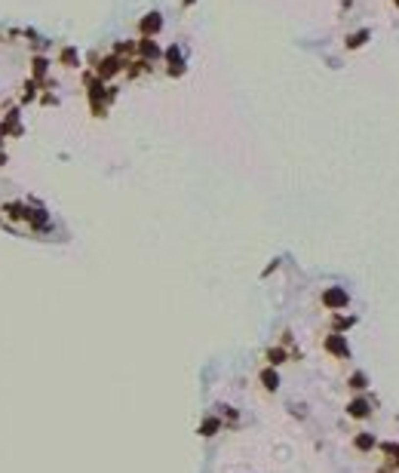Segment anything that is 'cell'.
<instances>
[{
	"instance_id": "1",
	"label": "cell",
	"mask_w": 399,
	"mask_h": 473,
	"mask_svg": "<svg viewBox=\"0 0 399 473\" xmlns=\"http://www.w3.org/2000/svg\"><path fill=\"white\" fill-rule=\"evenodd\" d=\"M89 62H93V71H95V77L101 80V83L111 80V77H117L120 71H126V65H129V62H123L120 55H114V52L111 55H93Z\"/></svg>"
},
{
	"instance_id": "2",
	"label": "cell",
	"mask_w": 399,
	"mask_h": 473,
	"mask_svg": "<svg viewBox=\"0 0 399 473\" xmlns=\"http://www.w3.org/2000/svg\"><path fill=\"white\" fill-rule=\"evenodd\" d=\"M163 59H166V74L169 77H181V74H185V52H181V46L178 43H172V46H169V50L163 52Z\"/></svg>"
},
{
	"instance_id": "3",
	"label": "cell",
	"mask_w": 399,
	"mask_h": 473,
	"mask_svg": "<svg viewBox=\"0 0 399 473\" xmlns=\"http://www.w3.org/2000/svg\"><path fill=\"white\" fill-rule=\"evenodd\" d=\"M160 31H163V16H160L157 9L139 19V34H141V37H157Z\"/></svg>"
},
{
	"instance_id": "4",
	"label": "cell",
	"mask_w": 399,
	"mask_h": 473,
	"mask_svg": "<svg viewBox=\"0 0 399 473\" xmlns=\"http://www.w3.org/2000/svg\"><path fill=\"white\" fill-rule=\"evenodd\" d=\"M347 301H350V295L341 289V286H329V289L323 292V304H326L329 310H341V307H347Z\"/></svg>"
},
{
	"instance_id": "5",
	"label": "cell",
	"mask_w": 399,
	"mask_h": 473,
	"mask_svg": "<svg viewBox=\"0 0 399 473\" xmlns=\"http://www.w3.org/2000/svg\"><path fill=\"white\" fill-rule=\"evenodd\" d=\"M323 344H326V350L332 356H338V360H347V356H350V348H347V341H344L341 332H338V335H329Z\"/></svg>"
},
{
	"instance_id": "6",
	"label": "cell",
	"mask_w": 399,
	"mask_h": 473,
	"mask_svg": "<svg viewBox=\"0 0 399 473\" xmlns=\"http://www.w3.org/2000/svg\"><path fill=\"white\" fill-rule=\"evenodd\" d=\"M139 59H144V62L163 59V50L154 43V37H141V40H139Z\"/></svg>"
},
{
	"instance_id": "7",
	"label": "cell",
	"mask_w": 399,
	"mask_h": 473,
	"mask_svg": "<svg viewBox=\"0 0 399 473\" xmlns=\"http://www.w3.org/2000/svg\"><path fill=\"white\" fill-rule=\"evenodd\" d=\"M25 222H28L34 230H47V227H49V212L43 209V206H37V209H34V206H28Z\"/></svg>"
},
{
	"instance_id": "8",
	"label": "cell",
	"mask_w": 399,
	"mask_h": 473,
	"mask_svg": "<svg viewBox=\"0 0 399 473\" xmlns=\"http://www.w3.org/2000/svg\"><path fill=\"white\" fill-rule=\"evenodd\" d=\"M47 74H49V59H47V55H34V59H31V80L43 83Z\"/></svg>"
},
{
	"instance_id": "9",
	"label": "cell",
	"mask_w": 399,
	"mask_h": 473,
	"mask_svg": "<svg viewBox=\"0 0 399 473\" xmlns=\"http://www.w3.org/2000/svg\"><path fill=\"white\" fill-rule=\"evenodd\" d=\"M114 55H120L123 62H129V55H139V40H120V43H114Z\"/></svg>"
},
{
	"instance_id": "10",
	"label": "cell",
	"mask_w": 399,
	"mask_h": 473,
	"mask_svg": "<svg viewBox=\"0 0 399 473\" xmlns=\"http://www.w3.org/2000/svg\"><path fill=\"white\" fill-rule=\"evenodd\" d=\"M347 415H350V418H369V415H372V406H369V399H362V397L350 399V406H347Z\"/></svg>"
},
{
	"instance_id": "11",
	"label": "cell",
	"mask_w": 399,
	"mask_h": 473,
	"mask_svg": "<svg viewBox=\"0 0 399 473\" xmlns=\"http://www.w3.org/2000/svg\"><path fill=\"white\" fill-rule=\"evenodd\" d=\"M0 212H6L9 222H25L28 206H25V203H3V209H0Z\"/></svg>"
},
{
	"instance_id": "12",
	"label": "cell",
	"mask_w": 399,
	"mask_h": 473,
	"mask_svg": "<svg viewBox=\"0 0 399 473\" xmlns=\"http://www.w3.org/2000/svg\"><path fill=\"white\" fill-rule=\"evenodd\" d=\"M59 65H65V68H80V52L74 50V46H62V50H59Z\"/></svg>"
},
{
	"instance_id": "13",
	"label": "cell",
	"mask_w": 399,
	"mask_h": 473,
	"mask_svg": "<svg viewBox=\"0 0 399 473\" xmlns=\"http://www.w3.org/2000/svg\"><path fill=\"white\" fill-rule=\"evenodd\" d=\"M369 37H372V31L369 28H362V31H353V34H347V50H359V46H366L369 43Z\"/></svg>"
},
{
	"instance_id": "14",
	"label": "cell",
	"mask_w": 399,
	"mask_h": 473,
	"mask_svg": "<svg viewBox=\"0 0 399 473\" xmlns=\"http://www.w3.org/2000/svg\"><path fill=\"white\" fill-rule=\"evenodd\" d=\"M353 448L369 452V448H375V436H372V433H356V436H353Z\"/></svg>"
},
{
	"instance_id": "15",
	"label": "cell",
	"mask_w": 399,
	"mask_h": 473,
	"mask_svg": "<svg viewBox=\"0 0 399 473\" xmlns=\"http://www.w3.org/2000/svg\"><path fill=\"white\" fill-rule=\"evenodd\" d=\"M218 427H221V421L215 418V415H209V418L200 424V436H215V433H218Z\"/></svg>"
},
{
	"instance_id": "16",
	"label": "cell",
	"mask_w": 399,
	"mask_h": 473,
	"mask_svg": "<svg viewBox=\"0 0 399 473\" xmlns=\"http://www.w3.org/2000/svg\"><path fill=\"white\" fill-rule=\"evenodd\" d=\"M261 384H264L267 390H277L280 387V375L273 372V369H264V372H261Z\"/></svg>"
},
{
	"instance_id": "17",
	"label": "cell",
	"mask_w": 399,
	"mask_h": 473,
	"mask_svg": "<svg viewBox=\"0 0 399 473\" xmlns=\"http://www.w3.org/2000/svg\"><path fill=\"white\" fill-rule=\"evenodd\" d=\"M347 384H350L353 390H366V387H369V375H366V372H353Z\"/></svg>"
},
{
	"instance_id": "18",
	"label": "cell",
	"mask_w": 399,
	"mask_h": 473,
	"mask_svg": "<svg viewBox=\"0 0 399 473\" xmlns=\"http://www.w3.org/2000/svg\"><path fill=\"white\" fill-rule=\"evenodd\" d=\"M267 360H270V366H280V363L289 360V353L282 350V348H270V350H267Z\"/></svg>"
},
{
	"instance_id": "19",
	"label": "cell",
	"mask_w": 399,
	"mask_h": 473,
	"mask_svg": "<svg viewBox=\"0 0 399 473\" xmlns=\"http://www.w3.org/2000/svg\"><path fill=\"white\" fill-rule=\"evenodd\" d=\"M353 323H356V317H332V326L338 329V332H344V329H350Z\"/></svg>"
},
{
	"instance_id": "20",
	"label": "cell",
	"mask_w": 399,
	"mask_h": 473,
	"mask_svg": "<svg viewBox=\"0 0 399 473\" xmlns=\"http://www.w3.org/2000/svg\"><path fill=\"white\" fill-rule=\"evenodd\" d=\"M181 3H185V6H190V3H193V0H181Z\"/></svg>"
},
{
	"instance_id": "21",
	"label": "cell",
	"mask_w": 399,
	"mask_h": 473,
	"mask_svg": "<svg viewBox=\"0 0 399 473\" xmlns=\"http://www.w3.org/2000/svg\"><path fill=\"white\" fill-rule=\"evenodd\" d=\"M393 6H399V0H393Z\"/></svg>"
},
{
	"instance_id": "22",
	"label": "cell",
	"mask_w": 399,
	"mask_h": 473,
	"mask_svg": "<svg viewBox=\"0 0 399 473\" xmlns=\"http://www.w3.org/2000/svg\"><path fill=\"white\" fill-rule=\"evenodd\" d=\"M0 145H3V135H0Z\"/></svg>"
}]
</instances>
